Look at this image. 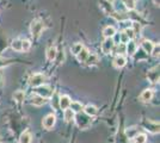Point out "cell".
<instances>
[{
    "label": "cell",
    "instance_id": "obj_1",
    "mask_svg": "<svg viewBox=\"0 0 160 143\" xmlns=\"http://www.w3.org/2000/svg\"><path fill=\"white\" fill-rule=\"evenodd\" d=\"M43 30H44V23L41 21V19H35L31 23L30 31H31V35H32L35 38L40 37V35L43 32Z\"/></svg>",
    "mask_w": 160,
    "mask_h": 143
},
{
    "label": "cell",
    "instance_id": "obj_2",
    "mask_svg": "<svg viewBox=\"0 0 160 143\" xmlns=\"http://www.w3.org/2000/svg\"><path fill=\"white\" fill-rule=\"evenodd\" d=\"M35 93H36V95H40L42 98L47 99V98H50L54 94V89L50 86H47V85H41L38 87H36Z\"/></svg>",
    "mask_w": 160,
    "mask_h": 143
},
{
    "label": "cell",
    "instance_id": "obj_3",
    "mask_svg": "<svg viewBox=\"0 0 160 143\" xmlns=\"http://www.w3.org/2000/svg\"><path fill=\"white\" fill-rule=\"evenodd\" d=\"M46 80V76L43 74H40V73H37V74H33L31 78H30V85L33 86V87H38L41 85H43V82Z\"/></svg>",
    "mask_w": 160,
    "mask_h": 143
},
{
    "label": "cell",
    "instance_id": "obj_4",
    "mask_svg": "<svg viewBox=\"0 0 160 143\" xmlns=\"http://www.w3.org/2000/svg\"><path fill=\"white\" fill-rule=\"evenodd\" d=\"M75 119H77V124L79 125L81 129H85V128H87V126L90 125V123H91V119H90L86 115H81V113L77 115Z\"/></svg>",
    "mask_w": 160,
    "mask_h": 143
},
{
    "label": "cell",
    "instance_id": "obj_5",
    "mask_svg": "<svg viewBox=\"0 0 160 143\" xmlns=\"http://www.w3.org/2000/svg\"><path fill=\"white\" fill-rule=\"evenodd\" d=\"M147 78L152 83H155V82L159 81V66H155L151 70H148Z\"/></svg>",
    "mask_w": 160,
    "mask_h": 143
},
{
    "label": "cell",
    "instance_id": "obj_6",
    "mask_svg": "<svg viewBox=\"0 0 160 143\" xmlns=\"http://www.w3.org/2000/svg\"><path fill=\"white\" fill-rule=\"evenodd\" d=\"M55 122H56V117L54 116L53 113H50V115H48L43 118V121H42V125L46 128V129H52L54 125H55Z\"/></svg>",
    "mask_w": 160,
    "mask_h": 143
},
{
    "label": "cell",
    "instance_id": "obj_7",
    "mask_svg": "<svg viewBox=\"0 0 160 143\" xmlns=\"http://www.w3.org/2000/svg\"><path fill=\"white\" fill-rule=\"evenodd\" d=\"M113 45H115V43H113L112 38H105V41L103 42V44H102V50H103V53H104V54H109L113 49Z\"/></svg>",
    "mask_w": 160,
    "mask_h": 143
},
{
    "label": "cell",
    "instance_id": "obj_8",
    "mask_svg": "<svg viewBox=\"0 0 160 143\" xmlns=\"http://www.w3.org/2000/svg\"><path fill=\"white\" fill-rule=\"evenodd\" d=\"M152 98H153V91L152 89H145L140 95V99L141 102H149L152 100Z\"/></svg>",
    "mask_w": 160,
    "mask_h": 143
},
{
    "label": "cell",
    "instance_id": "obj_9",
    "mask_svg": "<svg viewBox=\"0 0 160 143\" xmlns=\"http://www.w3.org/2000/svg\"><path fill=\"white\" fill-rule=\"evenodd\" d=\"M71 98L68 97V95H62L60 98V100H59V105H60V107L62 110H66V109H69V105H71Z\"/></svg>",
    "mask_w": 160,
    "mask_h": 143
},
{
    "label": "cell",
    "instance_id": "obj_10",
    "mask_svg": "<svg viewBox=\"0 0 160 143\" xmlns=\"http://www.w3.org/2000/svg\"><path fill=\"white\" fill-rule=\"evenodd\" d=\"M145 128H146L147 130H149L151 132L157 134V132H159V123L146 122V123H145Z\"/></svg>",
    "mask_w": 160,
    "mask_h": 143
},
{
    "label": "cell",
    "instance_id": "obj_11",
    "mask_svg": "<svg viewBox=\"0 0 160 143\" xmlns=\"http://www.w3.org/2000/svg\"><path fill=\"white\" fill-rule=\"evenodd\" d=\"M126 57L124 56H122V55H118V56H116V59L113 60V66L116 67V68H122V67H124V64H126Z\"/></svg>",
    "mask_w": 160,
    "mask_h": 143
},
{
    "label": "cell",
    "instance_id": "obj_12",
    "mask_svg": "<svg viewBox=\"0 0 160 143\" xmlns=\"http://www.w3.org/2000/svg\"><path fill=\"white\" fill-rule=\"evenodd\" d=\"M84 111H85V115L86 116H88V117H93V116H96L97 115V107L94 106V105H87V106H85L84 107Z\"/></svg>",
    "mask_w": 160,
    "mask_h": 143
},
{
    "label": "cell",
    "instance_id": "obj_13",
    "mask_svg": "<svg viewBox=\"0 0 160 143\" xmlns=\"http://www.w3.org/2000/svg\"><path fill=\"white\" fill-rule=\"evenodd\" d=\"M136 43L134 41H129L126 45V53H128L129 55H134L136 53Z\"/></svg>",
    "mask_w": 160,
    "mask_h": 143
},
{
    "label": "cell",
    "instance_id": "obj_14",
    "mask_svg": "<svg viewBox=\"0 0 160 143\" xmlns=\"http://www.w3.org/2000/svg\"><path fill=\"white\" fill-rule=\"evenodd\" d=\"M46 102H47V99L42 98L40 95H35L32 99H31V104L35 105V106H42V105H44Z\"/></svg>",
    "mask_w": 160,
    "mask_h": 143
},
{
    "label": "cell",
    "instance_id": "obj_15",
    "mask_svg": "<svg viewBox=\"0 0 160 143\" xmlns=\"http://www.w3.org/2000/svg\"><path fill=\"white\" fill-rule=\"evenodd\" d=\"M115 34H116V29L113 26H107L103 30V35L105 38H112Z\"/></svg>",
    "mask_w": 160,
    "mask_h": 143
},
{
    "label": "cell",
    "instance_id": "obj_16",
    "mask_svg": "<svg viewBox=\"0 0 160 143\" xmlns=\"http://www.w3.org/2000/svg\"><path fill=\"white\" fill-rule=\"evenodd\" d=\"M141 47L143 49V51L147 53V54H151L152 53V49H153L154 44L151 41H143L141 43Z\"/></svg>",
    "mask_w": 160,
    "mask_h": 143
},
{
    "label": "cell",
    "instance_id": "obj_17",
    "mask_svg": "<svg viewBox=\"0 0 160 143\" xmlns=\"http://www.w3.org/2000/svg\"><path fill=\"white\" fill-rule=\"evenodd\" d=\"M90 55V53H88V50H87L86 48H82L81 49V51H80L79 54L77 55V57H78V61L79 62H85L87 59V56Z\"/></svg>",
    "mask_w": 160,
    "mask_h": 143
},
{
    "label": "cell",
    "instance_id": "obj_18",
    "mask_svg": "<svg viewBox=\"0 0 160 143\" xmlns=\"http://www.w3.org/2000/svg\"><path fill=\"white\" fill-rule=\"evenodd\" d=\"M19 143H31V134H30V131H24L20 135Z\"/></svg>",
    "mask_w": 160,
    "mask_h": 143
},
{
    "label": "cell",
    "instance_id": "obj_19",
    "mask_svg": "<svg viewBox=\"0 0 160 143\" xmlns=\"http://www.w3.org/2000/svg\"><path fill=\"white\" fill-rule=\"evenodd\" d=\"M56 55H58V50L55 47H50L48 49V53H47V59L49 61H53L56 59Z\"/></svg>",
    "mask_w": 160,
    "mask_h": 143
},
{
    "label": "cell",
    "instance_id": "obj_20",
    "mask_svg": "<svg viewBox=\"0 0 160 143\" xmlns=\"http://www.w3.org/2000/svg\"><path fill=\"white\" fill-rule=\"evenodd\" d=\"M69 107H71V110L73 111L74 113H75V112H80L81 110L84 109V107H82V104L79 102H71Z\"/></svg>",
    "mask_w": 160,
    "mask_h": 143
},
{
    "label": "cell",
    "instance_id": "obj_21",
    "mask_svg": "<svg viewBox=\"0 0 160 143\" xmlns=\"http://www.w3.org/2000/svg\"><path fill=\"white\" fill-rule=\"evenodd\" d=\"M63 118L66 122H71L72 119H74V112L71 109H66L63 112Z\"/></svg>",
    "mask_w": 160,
    "mask_h": 143
},
{
    "label": "cell",
    "instance_id": "obj_22",
    "mask_svg": "<svg viewBox=\"0 0 160 143\" xmlns=\"http://www.w3.org/2000/svg\"><path fill=\"white\" fill-rule=\"evenodd\" d=\"M24 98H25V93H24L23 91H17V92H14L13 99L16 100V102H22L23 100H24Z\"/></svg>",
    "mask_w": 160,
    "mask_h": 143
},
{
    "label": "cell",
    "instance_id": "obj_23",
    "mask_svg": "<svg viewBox=\"0 0 160 143\" xmlns=\"http://www.w3.org/2000/svg\"><path fill=\"white\" fill-rule=\"evenodd\" d=\"M11 47H12V49H13V50H16V51H20V50H22V40L17 38V40L12 41V43H11Z\"/></svg>",
    "mask_w": 160,
    "mask_h": 143
},
{
    "label": "cell",
    "instance_id": "obj_24",
    "mask_svg": "<svg viewBox=\"0 0 160 143\" xmlns=\"http://www.w3.org/2000/svg\"><path fill=\"white\" fill-rule=\"evenodd\" d=\"M147 136L145 134H138L136 136L134 137V142L135 143H146Z\"/></svg>",
    "mask_w": 160,
    "mask_h": 143
},
{
    "label": "cell",
    "instance_id": "obj_25",
    "mask_svg": "<svg viewBox=\"0 0 160 143\" xmlns=\"http://www.w3.org/2000/svg\"><path fill=\"white\" fill-rule=\"evenodd\" d=\"M82 44L81 43H74L73 45H72V48H71V50H72V53H73L74 55H78L81 51V49H82Z\"/></svg>",
    "mask_w": 160,
    "mask_h": 143
},
{
    "label": "cell",
    "instance_id": "obj_26",
    "mask_svg": "<svg viewBox=\"0 0 160 143\" xmlns=\"http://www.w3.org/2000/svg\"><path fill=\"white\" fill-rule=\"evenodd\" d=\"M138 134H139V131H138L136 128H130V129H128L127 131H126V135H127L129 138H134Z\"/></svg>",
    "mask_w": 160,
    "mask_h": 143
},
{
    "label": "cell",
    "instance_id": "obj_27",
    "mask_svg": "<svg viewBox=\"0 0 160 143\" xmlns=\"http://www.w3.org/2000/svg\"><path fill=\"white\" fill-rule=\"evenodd\" d=\"M97 61H98L97 55L91 54V55H88V56H87V59H86V61H85V62H87V64H94Z\"/></svg>",
    "mask_w": 160,
    "mask_h": 143
},
{
    "label": "cell",
    "instance_id": "obj_28",
    "mask_svg": "<svg viewBox=\"0 0 160 143\" xmlns=\"http://www.w3.org/2000/svg\"><path fill=\"white\" fill-rule=\"evenodd\" d=\"M132 30L134 31V34H135V35L139 34V32H140V30H141L140 23H138V21H134L133 24H132Z\"/></svg>",
    "mask_w": 160,
    "mask_h": 143
},
{
    "label": "cell",
    "instance_id": "obj_29",
    "mask_svg": "<svg viewBox=\"0 0 160 143\" xmlns=\"http://www.w3.org/2000/svg\"><path fill=\"white\" fill-rule=\"evenodd\" d=\"M124 5L128 10H134L135 8V0H124Z\"/></svg>",
    "mask_w": 160,
    "mask_h": 143
},
{
    "label": "cell",
    "instance_id": "obj_30",
    "mask_svg": "<svg viewBox=\"0 0 160 143\" xmlns=\"http://www.w3.org/2000/svg\"><path fill=\"white\" fill-rule=\"evenodd\" d=\"M159 51H160V47H159V44H155L153 47V49H152V56L153 57H159Z\"/></svg>",
    "mask_w": 160,
    "mask_h": 143
},
{
    "label": "cell",
    "instance_id": "obj_31",
    "mask_svg": "<svg viewBox=\"0 0 160 143\" xmlns=\"http://www.w3.org/2000/svg\"><path fill=\"white\" fill-rule=\"evenodd\" d=\"M30 47H31V43L29 41H22V50H24V51H28L29 49H30Z\"/></svg>",
    "mask_w": 160,
    "mask_h": 143
},
{
    "label": "cell",
    "instance_id": "obj_32",
    "mask_svg": "<svg viewBox=\"0 0 160 143\" xmlns=\"http://www.w3.org/2000/svg\"><path fill=\"white\" fill-rule=\"evenodd\" d=\"M124 34L127 35V37L129 38V40H132V38H134V36H135V34H134V31L132 30V27H128V29H126V30H124Z\"/></svg>",
    "mask_w": 160,
    "mask_h": 143
},
{
    "label": "cell",
    "instance_id": "obj_33",
    "mask_svg": "<svg viewBox=\"0 0 160 143\" xmlns=\"http://www.w3.org/2000/svg\"><path fill=\"white\" fill-rule=\"evenodd\" d=\"M116 51H117V54L118 55H122L123 53H126V44H121V45H118L117 49H116Z\"/></svg>",
    "mask_w": 160,
    "mask_h": 143
},
{
    "label": "cell",
    "instance_id": "obj_34",
    "mask_svg": "<svg viewBox=\"0 0 160 143\" xmlns=\"http://www.w3.org/2000/svg\"><path fill=\"white\" fill-rule=\"evenodd\" d=\"M1 81H2V75H1V73H0V85H1Z\"/></svg>",
    "mask_w": 160,
    "mask_h": 143
},
{
    "label": "cell",
    "instance_id": "obj_35",
    "mask_svg": "<svg viewBox=\"0 0 160 143\" xmlns=\"http://www.w3.org/2000/svg\"><path fill=\"white\" fill-rule=\"evenodd\" d=\"M108 2H110V4H111V2H113V0H107Z\"/></svg>",
    "mask_w": 160,
    "mask_h": 143
},
{
    "label": "cell",
    "instance_id": "obj_36",
    "mask_svg": "<svg viewBox=\"0 0 160 143\" xmlns=\"http://www.w3.org/2000/svg\"><path fill=\"white\" fill-rule=\"evenodd\" d=\"M0 143H1V140H0Z\"/></svg>",
    "mask_w": 160,
    "mask_h": 143
}]
</instances>
